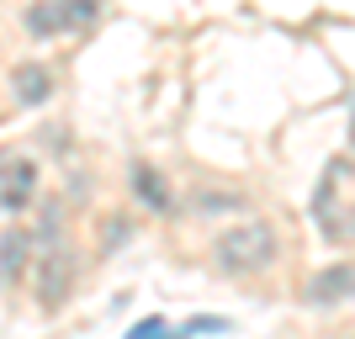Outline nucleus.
Returning a JSON list of instances; mask_svg holds the SVG:
<instances>
[{
    "label": "nucleus",
    "mask_w": 355,
    "mask_h": 339,
    "mask_svg": "<svg viewBox=\"0 0 355 339\" xmlns=\"http://www.w3.org/2000/svg\"><path fill=\"white\" fill-rule=\"evenodd\" d=\"M6 90H11V106L37 112V106H48L59 96V74H53V64H43V59H16L11 69H6Z\"/></svg>",
    "instance_id": "obj_6"
},
{
    "label": "nucleus",
    "mask_w": 355,
    "mask_h": 339,
    "mask_svg": "<svg viewBox=\"0 0 355 339\" xmlns=\"http://www.w3.org/2000/svg\"><path fill=\"white\" fill-rule=\"evenodd\" d=\"M32 260H37V244L27 223H6L0 228V292H21L32 281Z\"/></svg>",
    "instance_id": "obj_7"
},
{
    "label": "nucleus",
    "mask_w": 355,
    "mask_h": 339,
    "mask_svg": "<svg viewBox=\"0 0 355 339\" xmlns=\"http://www.w3.org/2000/svg\"><path fill=\"white\" fill-rule=\"evenodd\" d=\"M334 339H355V334H334Z\"/></svg>",
    "instance_id": "obj_16"
},
{
    "label": "nucleus",
    "mask_w": 355,
    "mask_h": 339,
    "mask_svg": "<svg viewBox=\"0 0 355 339\" xmlns=\"http://www.w3.org/2000/svg\"><path fill=\"white\" fill-rule=\"evenodd\" d=\"M276 254H282V234L270 228L266 218H244L234 223V228H223L218 244H212V260H218L223 276H266L270 266H276Z\"/></svg>",
    "instance_id": "obj_1"
},
{
    "label": "nucleus",
    "mask_w": 355,
    "mask_h": 339,
    "mask_svg": "<svg viewBox=\"0 0 355 339\" xmlns=\"http://www.w3.org/2000/svg\"><path fill=\"white\" fill-rule=\"evenodd\" d=\"M350 148H355V117H350Z\"/></svg>",
    "instance_id": "obj_15"
},
{
    "label": "nucleus",
    "mask_w": 355,
    "mask_h": 339,
    "mask_svg": "<svg viewBox=\"0 0 355 339\" xmlns=\"http://www.w3.org/2000/svg\"><path fill=\"white\" fill-rule=\"evenodd\" d=\"M128 339H186V334H180V329H170L159 313H148V318H138V324L128 329Z\"/></svg>",
    "instance_id": "obj_11"
},
{
    "label": "nucleus",
    "mask_w": 355,
    "mask_h": 339,
    "mask_svg": "<svg viewBox=\"0 0 355 339\" xmlns=\"http://www.w3.org/2000/svg\"><path fill=\"white\" fill-rule=\"evenodd\" d=\"M350 297H355V260H329V266H318L308 276V286H302V302H308V308H340Z\"/></svg>",
    "instance_id": "obj_8"
},
{
    "label": "nucleus",
    "mask_w": 355,
    "mask_h": 339,
    "mask_svg": "<svg viewBox=\"0 0 355 339\" xmlns=\"http://www.w3.org/2000/svg\"><path fill=\"white\" fill-rule=\"evenodd\" d=\"M313 223L329 244H355V202H340V164L329 159L318 191H313Z\"/></svg>",
    "instance_id": "obj_5"
},
{
    "label": "nucleus",
    "mask_w": 355,
    "mask_h": 339,
    "mask_svg": "<svg viewBox=\"0 0 355 339\" xmlns=\"http://www.w3.org/2000/svg\"><path fill=\"white\" fill-rule=\"evenodd\" d=\"M74 276H80V266H74V250L69 244H59V250H37V260H32V297H37V308L43 313H59L64 302H69L74 292Z\"/></svg>",
    "instance_id": "obj_4"
},
{
    "label": "nucleus",
    "mask_w": 355,
    "mask_h": 339,
    "mask_svg": "<svg viewBox=\"0 0 355 339\" xmlns=\"http://www.w3.org/2000/svg\"><path fill=\"white\" fill-rule=\"evenodd\" d=\"M128 186H133V196H138V207H148V212H175V196H170V186H164V175L154 170V164H144V159H133V170H128Z\"/></svg>",
    "instance_id": "obj_9"
},
{
    "label": "nucleus",
    "mask_w": 355,
    "mask_h": 339,
    "mask_svg": "<svg viewBox=\"0 0 355 339\" xmlns=\"http://www.w3.org/2000/svg\"><path fill=\"white\" fill-rule=\"evenodd\" d=\"M43 144H48V148H59V154H69L74 138H69V133H59V122H48V128H43Z\"/></svg>",
    "instance_id": "obj_14"
},
{
    "label": "nucleus",
    "mask_w": 355,
    "mask_h": 339,
    "mask_svg": "<svg viewBox=\"0 0 355 339\" xmlns=\"http://www.w3.org/2000/svg\"><path fill=\"white\" fill-rule=\"evenodd\" d=\"M180 334H186V339H196V334H228V318L202 313V318H186V324H180Z\"/></svg>",
    "instance_id": "obj_12"
},
{
    "label": "nucleus",
    "mask_w": 355,
    "mask_h": 339,
    "mask_svg": "<svg viewBox=\"0 0 355 339\" xmlns=\"http://www.w3.org/2000/svg\"><path fill=\"white\" fill-rule=\"evenodd\" d=\"M96 16H101V0H32L21 11V27L32 43H53L64 32H85Z\"/></svg>",
    "instance_id": "obj_3"
},
{
    "label": "nucleus",
    "mask_w": 355,
    "mask_h": 339,
    "mask_svg": "<svg viewBox=\"0 0 355 339\" xmlns=\"http://www.w3.org/2000/svg\"><path fill=\"white\" fill-rule=\"evenodd\" d=\"M244 191H234V186H196L191 191V212L196 218H228V212H244Z\"/></svg>",
    "instance_id": "obj_10"
},
{
    "label": "nucleus",
    "mask_w": 355,
    "mask_h": 339,
    "mask_svg": "<svg viewBox=\"0 0 355 339\" xmlns=\"http://www.w3.org/2000/svg\"><path fill=\"white\" fill-rule=\"evenodd\" d=\"M43 196V159L21 148H0V218L21 223Z\"/></svg>",
    "instance_id": "obj_2"
},
{
    "label": "nucleus",
    "mask_w": 355,
    "mask_h": 339,
    "mask_svg": "<svg viewBox=\"0 0 355 339\" xmlns=\"http://www.w3.org/2000/svg\"><path fill=\"white\" fill-rule=\"evenodd\" d=\"M128 238H133V223H128V218H117V223H112V234H106V228H101V250L112 254V250H122Z\"/></svg>",
    "instance_id": "obj_13"
}]
</instances>
